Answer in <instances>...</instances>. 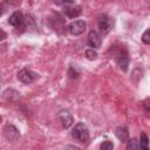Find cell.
<instances>
[{
  "instance_id": "cell-15",
  "label": "cell",
  "mask_w": 150,
  "mask_h": 150,
  "mask_svg": "<svg viewBox=\"0 0 150 150\" xmlns=\"http://www.w3.org/2000/svg\"><path fill=\"white\" fill-rule=\"evenodd\" d=\"M86 57H87L88 60H95V59L97 57V53L94 50V48L87 49V50H86Z\"/></svg>"
},
{
  "instance_id": "cell-2",
  "label": "cell",
  "mask_w": 150,
  "mask_h": 150,
  "mask_svg": "<svg viewBox=\"0 0 150 150\" xmlns=\"http://www.w3.org/2000/svg\"><path fill=\"white\" fill-rule=\"evenodd\" d=\"M8 23L15 28H25L26 27V18L23 16V14L20 11H15L14 13H12L8 18Z\"/></svg>"
},
{
  "instance_id": "cell-19",
  "label": "cell",
  "mask_w": 150,
  "mask_h": 150,
  "mask_svg": "<svg viewBox=\"0 0 150 150\" xmlns=\"http://www.w3.org/2000/svg\"><path fill=\"white\" fill-rule=\"evenodd\" d=\"M56 5H60V6H67V5H71L74 1L73 0H54Z\"/></svg>"
},
{
  "instance_id": "cell-11",
  "label": "cell",
  "mask_w": 150,
  "mask_h": 150,
  "mask_svg": "<svg viewBox=\"0 0 150 150\" xmlns=\"http://www.w3.org/2000/svg\"><path fill=\"white\" fill-rule=\"evenodd\" d=\"M2 97H4L5 100H8V101H14V100L19 98L20 95H19V93H18L16 90H14V89H6V90L2 93Z\"/></svg>"
},
{
  "instance_id": "cell-14",
  "label": "cell",
  "mask_w": 150,
  "mask_h": 150,
  "mask_svg": "<svg viewBox=\"0 0 150 150\" xmlns=\"http://www.w3.org/2000/svg\"><path fill=\"white\" fill-rule=\"evenodd\" d=\"M127 149H139V141L136 138H129L127 142Z\"/></svg>"
},
{
  "instance_id": "cell-10",
  "label": "cell",
  "mask_w": 150,
  "mask_h": 150,
  "mask_svg": "<svg viewBox=\"0 0 150 150\" xmlns=\"http://www.w3.org/2000/svg\"><path fill=\"white\" fill-rule=\"evenodd\" d=\"M115 135L123 143H127L129 141V131H128V128H125V127H118V128H116L115 129Z\"/></svg>"
},
{
  "instance_id": "cell-3",
  "label": "cell",
  "mask_w": 150,
  "mask_h": 150,
  "mask_svg": "<svg viewBox=\"0 0 150 150\" xmlns=\"http://www.w3.org/2000/svg\"><path fill=\"white\" fill-rule=\"evenodd\" d=\"M97 25H98V28H100V32L102 34H107L110 32V29L112 28V25H114V21L110 16H108L107 14H101L98 16V20H97Z\"/></svg>"
},
{
  "instance_id": "cell-7",
  "label": "cell",
  "mask_w": 150,
  "mask_h": 150,
  "mask_svg": "<svg viewBox=\"0 0 150 150\" xmlns=\"http://www.w3.org/2000/svg\"><path fill=\"white\" fill-rule=\"evenodd\" d=\"M60 122H61V125L63 129H68L69 127H71L73 122H74V118L71 116V114L68 111V110H61L57 115Z\"/></svg>"
},
{
  "instance_id": "cell-13",
  "label": "cell",
  "mask_w": 150,
  "mask_h": 150,
  "mask_svg": "<svg viewBox=\"0 0 150 150\" xmlns=\"http://www.w3.org/2000/svg\"><path fill=\"white\" fill-rule=\"evenodd\" d=\"M139 148L141 149H149V138L146 136L145 132H141V136H139Z\"/></svg>"
},
{
  "instance_id": "cell-17",
  "label": "cell",
  "mask_w": 150,
  "mask_h": 150,
  "mask_svg": "<svg viewBox=\"0 0 150 150\" xmlns=\"http://www.w3.org/2000/svg\"><path fill=\"white\" fill-rule=\"evenodd\" d=\"M142 41L145 45H150V28H148L143 34H142Z\"/></svg>"
},
{
  "instance_id": "cell-18",
  "label": "cell",
  "mask_w": 150,
  "mask_h": 150,
  "mask_svg": "<svg viewBox=\"0 0 150 150\" xmlns=\"http://www.w3.org/2000/svg\"><path fill=\"white\" fill-rule=\"evenodd\" d=\"M143 109L146 112V115L150 117V98H146L143 101Z\"/></svg>"
},
{
  "instance_id": "cell-6",
  "label": "cell",
  "mask_w": 150,
  "mask_h": 150,
  "mask_svg": "<svg viewBox=\"0 0 150 150\" xmlns=\"http://www.w3.org/2000/svg\"><path fill=\"white\" fill-rule=\"evenodd\" d=\"M4 136H5V138L8 141V142H14V141H16L19 137H20V132H19V130L14 127V125H12V124H7V125H5V128H4Z\"/></svg>"
},
{
  "instance_id": "cell-20",
  "label": "cell",
  "mask_w": 150,
  "mask_h": 150,
  "mask_svg": "<svg viewBox=\"0 0 150 150\" xmlns=\"http://www.w3.org/2000/svg\"><path fill=\"white\" fill-rule=\"evenodd\" d=\"M77 75H79V73L77 71H73V68L70 67V69H69V76L71 79H75V77H77Z\"/></svg>"
},
{
  "instance_id": "cell-9",
  "label": "cell",
  "mask_w": 150,
  "mask_h": 150,
  "mask_svg": "<svg viewBox=\"0 0 150 150\" xmlns=\"http://www.w3.org/2000/svg\"><path fill=\"white\" fill-rule=\"evenodd\" d=\"M102 43V38L96 30H90L88 34V45L93 48H98L101 47Z\"/></svg>"
},
{
  "instance_id": "cell-1",
  "label": "cell",
  "mask_w": 150,
  "mask_h": 150,
  "mask_svg": "<svg viewBox=\"0 0 150 150\" xmlns=\"http://www.w3.org/2000/svg\"><path fill=\"white\" fill-rule=\"evenodd\" d=\"M71 136L80 143H87L89 141V131L84 123L79 122L71 130Z\"/></svg>"
},
{
  "instance_id": "cell-5",
  "label": "cell",
  "mask_w": 150,
  "mask_h": 150,
  "mask_svg": "<svg viewBox=\"0 0 150 150\" xmlns=\"http://www.w3.org/2000/svg\"><path fill=\"white\" fill-rule=\"evenodd\" d=\"M68 30L71 35H81L86 30V22L83 20H75L68 26Z\"/></svg>"
},
{
  "instance_id": "cell-4",
  "label": "cell",
  "mask_w": 150,
  "mask_h": 150,
  "mask_svg": "<svg viewBox=\"0 0 150 150\" xmlns=\"http://www.w3.org/2000/svg\"><path fill=\"white\" fill-rule=\"evenodd\" d=\"M18 79H19V81H21L22 83L29 84V83L34 82L36 79H39V74H36L35 71H33V70H30V69L23 68V69H21V70L18 73Z\"/></svg>"
},
{
  "instance_id": "cell-8",
  "label": "cell",
  "mask_w": 150,
  "mask_h": 150,
  "mask_svg": "<svg viewBox=\"0 0 150 150\" xmlns=\"http://www.w3.org/2000/svg\"><path fill=\"white\" fill-rule=\"evenodd\" d=\"M63 13H64V15L67 16V18H69V19H75V18H77L79 15H81V13H82V9H81V6H79V5H74V6H64V8H63Z\"/></svg>"
},
{
  "instance_id": "cell-12",
  "label": "cell",
  "mask_w": 150,
  "mask_h": 150,
  "mask_svg": "<svg viewBox=\"0 0 150 150\" xmlns=\"http://www.w3.org/2000/svg\"><path fill=\"white\" fill-rule=\"evenodd\" d=\"M117 64L123 71H127L129 66V59L127 57V55H120V57L117 59Z\"/></svg>"
},
{
  "instance_id": "cell-16",
  "label": "cell",
  "mask_w": 150,
  "mask_h": 150,
  "mask_svg": "<svg viewBox=\"0 0 150 150\" xmlns=\"http://www.w3.org/2000/svg\"><path fill=\"white\" fill-rule=\"evenodd\" d=\"M100 149H101V150H111V149H114V144H112L110 141H104V142L100 145Z\"/></svg>"
}]
</instances>
